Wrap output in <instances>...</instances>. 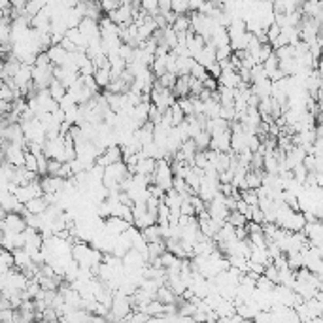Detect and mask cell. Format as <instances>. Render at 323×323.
I'll return each mask as SVG.
<instances>
[{
	"label": "cell",
	"instance_id": "cell-1",
	"mask_svg": "<svg viewBox=\"0 0 323 323\" xmlns=\"http://www.w3.org/2000/svg\"><path fill=\"white\" fill-rule=\"evenodd\" d=\"M25 227H27L25 218L23 214H19V212H6V216H4L2 223H0V229L12 231V233H21Z\"/></svg>",
	"mask_w": 323,
	"mask_h": 323
},
{
	"label": "cell",
	"instance_id": "cell-2",
	"mask_svg": "<svg viewBox=\"0 0 323 323\" xmlns=\"http://www.w3.org/2000/svg\"><path fill=\"white\" fill-rule=\"evenodd\" d=\"M53 82V65L47 68H40V66L32 65V83L36 89H47L49 83Z\"/></svg>",
	"mask_w": 323,
	"mask_h": 323
},
{
	"label": "cell",
	"instance_id": "cell-3",
	"mask_svg": "<svg viewBox=\"0 0 323 323\" xmlns=\"http://www.w3.org/2000/svg\"><path fill=\"white\" fill-rule=\"evenodd\" d=\"M129 225H132V223H129L127 219L118 218V216H108V218H104L102 227H104V231L108 233V235L118 236V235H121V233H125V231L129 229Z\"/></svg>",
	"mask_w": 323,
	"mask_h": 323
},
{
	"label": "cell",
	"instance_id": "cell-4",
	"mask_svg": "<svg viewBox=\"0 0 323 323\" xmlns=\"http://www.w3.org/2000/svg\"><path fill=\"white\" fill-rule=\"evenodd\" d=\"M108 17L116 25H130L132 23V4H119L116 10L108 12Z\"/></svg>",
	"mask_w": 323,
	"mask_h": 323
},
{
	"label": "cell",
	"instance_id": "cell-5",
	"mask_svg": "<svg viewBox=\"0 0 323 323\" xmlns=\"http://www.w3.org/2000/svg\"><path fill=\"white\" fill-rule=\"evenodd\" d=\"M210 149H216V151H229L231 149V130H223V132H218L210 138V144H208Z\"/></svg>",
	"mask_w": 323,
	"mask_h": 323
},
{
	"label": "cell",
	"instance_id": "cell-6",
	"mask_svg": "<svg viewBox=\"0 0 323 323\" xmlns=\"http://www.w3.org/2000/svg\"><path fill=\"white\" fill-rule=\"evenodd\" d=\"M46 53H47V57H49L53 66H61L66 61V55H68V51H66L61 44H51V46L46 49Z\"/></svg>",
	"mask_w": 323,
	"mask_h": 323
},
{
	"label": "cell",
	"instance_id": "cell-7",
	"mask_svg": "<svg viewBox=\"0 0 323 323\" xmlns=\"http://www.w3.org/2000/svg\"><path fill=\"white\" fill-rule=\"evenodd\" d=\"M189 82H191V76L189 74H182V76H176V82L172 85V93L176 99L180 97H187L189 94Z\"/></svg>",
	"mask_w": 323,
	"mask_h": 323
},
{
	"label": "cell",
	"instance_id": "cell-8",
	"mask_svg": "<svg viewBox=\"0 0 323 323\" xmlns=\"http://www.w3.org/2000/svg\"><path fill=\"white\" fill-rule=\"evenodd\" d=\"M218 82H219V85L236 89V87H238V83H240L242 80H240V76H238V70H233V68H229V70H221V74H219V78H218Z\"/></svg>",
	"mask_w": 323,
	"mask_h": 323
},
{
	"label": "cell",
	"instance_id": "cell-9",
	"mask_svg": "<svg viewBox=\"0 0 323 323\" xmlns=\"http://www.w3.org/2000/svg\"><path fill=\"white\" fill-rule=\"evenodd\" d=\"M12 253H13V267L19 269V271L32 263V257H30V253L25 248H15V250H12Z\"/></svg>",
	"mask_w": 323,
	"mask_h": 323
},
{
	"label": "cell",
	"instance_id": "cell-10",
	"mask_svg": "<svg viewBox=\"0 0 323 323\" xmlns=\"http://www.w3.org/2000/svg\"><path fill=\"white\" fill-rule=\"evenodd\" d=\"M65 36L78 47V49H85V47H87V38H85V34H83L78 27H70V29H66Z\"/></svg>",
	"mask_w": 323,
	"mask_h": 323
},
{
	"label": "cell",
	"instance_id": "cell-11",
	"mask_svg": "<svg viewBox=\"0 0 323 323\" xmlns=\"http://www.w3.org/2000/svg\"><path fill=\"white\" fill-rule=\"evenodd\" d=\"M155 299H157L159 302H163V305H174L176 295H174V291H172L166 283H163V286H159L157 291H155Z\"/></svg>",
	"mask_w": 323,
	"mask_h": 323
},
{
	"label": "cell",
	"instance_id": "cell-12",
	"mask_svg": "<svg viewBox=\"0 0 323 323\" xmlns=\"http://www.w3.org/2000/svg\"><path fill=\"white\" fill-rule=\"evenodd\" d=\"M47 202L46 199H44V195H40V197H34V199H30L29 202H25V210L30 212V214H42V212L47 208Z\"/></svg>",
	"mask_w": 323,
	"mask_h": 323
},
{
	"label": "cell",
	"instance_id": "cell-13",
	"mask_svg": "<svg viewBox=\"0 0 323 323\" xmlns=\"http://www.w3.org/2000/svg\"><path fill=\"white\" fill-rule=\"evenodd\" d=\"M246 140L248 135H244V130H238V132H231V151L240 153L242 149H246Z\"/></svg>",
	"mask_w": 323,
	"mask_h": 323
},
{
	"label": "cell",
	"instance_id": "cell-14",
	"mask_svg": "<svg viewBox=\"0 0 323 323\" xmlns=\"http://www.w3.org/2000/svg\"><path fill=\"white\" fill-rule=\"evenodd\" d=\"M193 63H195L193 57H187V55H178V57H176V76L189 74V70H191Z\"/></svg>",
	"mask_w": 323,
	"mask_h": 323
},
{
	"label": "cell",
	"instance_id": "cell-15",
	"mask_svg": "<svg viewBox=\"0 0 323 323\" xmlns=\"http://www.w3.org/2000/svg\"><path fill=\"white\" fill-rule=\"evenodd\" d=\"M168 55V53H166ZM166 55H155V59L151 61V65H149V70L153 72V76L159 78L161 74H165L166 72Z\"/></svg>",
	"mask_w": 323,
	"mask_h": 323
},
{
	"label": "cell",
	"instance_id": "cell-16",
	"mask_svg": "<svg viewBox=\"0 0 323 323\" xmlns=\"http://www.w3.org/2000/svg\"><path fill=\"white\" fill-rule=\"evenodd\" d=\"M93 78L94 82H97V85L104 89L110 83V80H112V74H110V68H94Z\"/></svg>",
	"mask_w": 323,
	"mask_h": 323
},
{
	"label": "cell",
	"instance_id": "cell-17",
	"mask_svg": "<svg viewBox=\"0 0 323 323\" xmlns=\"http://www.w3.org/2000/svg\"><path fill=\"white\" fill-rule=\"evenodd\" d=\"M219 108H221V104H219L218 100L208 99V100H204V110H202V113H204L208 119L219 118Z\"/></svg>",
	"mask_w": 323,
	"mask_h": 323
},
{
	"label": "cell",
	"instance_id": "cell-18",
	"mask_svg": "<svg viewBox=\"0 0 323 323\" xmlns=\"http://www.w3.org/2000/svg\"><path fill=\"white\" fill-rule=\"evenodd\" d=\"M47 91H49V94H51V97H53L55 100H57V102H59V100L66 94V87L59 82V80H55V78H53V82L49 83V87H47Z\"/></svg>",
	"mask_w": 323,
	"mask_h": 323
},
{
	"label": "cell",
	"instance_id": "cell-19",
	"mask_svg": "<svg viewBox=\"0 0 323 323\" xmlns=\"http://www.w3.org/2000/svg\"><path fill=\"white\" fill-rule=\"evenodd\" d=\"M13 267V253L12 250H0V272L8 271V269H12Z\"/></svg>",
	"mask_w": 323,
	"mask_h": 323
},
{
	"label": "cell",
	"instance_id": "cell-20",
	"mask_svg": "<svg viewBox=\"0 0 323 323\" xmlns=\"http://www.w3.org/2000/svg\"><path fill=\"white\" fill-rule=\"evenodd\" d=\"M210 138L212 135L208 132L206 129L199 130L197 135L193 136V140H195V146H197V149H206L208 147V144H210Z\"/></svg>",
	"mask_w": 323,
	"mask_h": 323
},
{
	"label": "cell",
	"instance_id": "cell-21",
	"mask_svg": "<svg viewBox=\"0 0 323 323\" xmlns=\"http://www.w3.org/2000/svg\"><path fill=\"white\" fill-rule=\"evenodd\" d=\"M142 236L146 238V242H157L161 240V233H159V225H147L142 229Z\"/></svg>",
	"mask_w": 323,
	"mask_h": 323
},
{
	"label": "cell",
	"instance_id": "cell-22",
	"mask_svg": "<svg viewBox=\"0 0 323 323\" xmlns=\"http://www.w3.org/2000/svg\"><path fill=\"white\" fill-rule=\"evenodd\" d=\"M174 32H185L189 29V15L187 13H182V15H176V19L172 21L170 25Z\"/></svg>",
	"mask_w": 323,
	"mask_h": 323
},
{
	"label": "cell",
	"instance_id": "cell-23",
	"mask_svg": "<svg viewBox=\"0 0 323 323\" xmlns=\"http://www.w3.org/2000/svg\"><path fill=\"white\" fill-rule=\"evenodd\" d=\"M225 221H229L233 227H242V225L248 223L246 216H244V214H240L238 210H231L229 216H227V219H225Z\"/></svg>",
	"mask_w": 323,
	"mask_h": 323
},
{
	"label": "cell",
	"instance_id": "cell-24",
	"mask_svg": "<svg viewBox=\"0 0 323 323\" xmlns=\"http://www.w3.org/2000/svg\"><path fill=\"white\" fill-rule=\"evenodd\" d=\"M263 78H267V70L263 68V65L261 63H257V65H253L252 68H250V80L253 82H259V80H263Z\"/></svg>",
	"mask_w": 323,
	"mask_h": 323
},
{
	"label": "cell",
	"instance_id": "cell-25",
	"mask_svg": "<svg viewBox=\"0 0 323 323\" xmlns=\"http://www.w3.org/2000/svg\"><path fill=\"white\" fill-rule=\"evenodd\" d=\"M23 166L30 172H38V165H36V155L29 149H25V161Z\"/></svg>",
	"mask_w": 323,
	"mask_h": 323
},
{
	"label": "cell",
	"instance_id": "cell-26",
	"mask_svg": "<svg viewBox=\"0 0 323 323\" xmlns=\"http://www.w3.org/2000/svg\"><path fill=\"white\" fill-rule=\"evenodd\" d=\"M174 82H176V74H172V72H165V74H161V76L157 78L159 85H161V87H166V89H172Z\"/></svg>",
	"mask_w": 323,
	"mask_h": 323
},
{
	"label": "cell",
	"instance_id": "cell-27",
	"mask_svg": "<svg viewBox=\"0 0 323 323\" xmlns=\"http://www.w3.org/2000/svg\"><path fill=\"white\" fill-rule=\"evenodd\" d=\"M170 10L176 15H182V13H187L189 12V4L187 0H170Z\"/></svg>",
	"mask_w": 323,
	"mask_h": 323
},
{
	"label": "cell",
	"instance_id": "cell-28",
	"mask_svg": "<svg viewBox=\"0 0 323 323\" xmlns=\"http://www.w3.org/2000/svg\"><path fill=\"white\" fill-rule=\"evenodd\" d=\"M170 116H172V127H176V125H180L185 119V113L182 112V108L174 102V104L170 106Z\"/></svg>",
	"mask_w": 323,
	"mask_h": 323
},
{
	"label": "cell",
	"instance_id": "cell-29",
	"mask_svg": "<svg viewBox=\"0 0 323 323\" xmlns=\"http://www.w3.org/2000/svg\"><path fill=\"white\" fill-rule=\"evenodd\" d=\"M176 104L182 108V112L185 113V116H191V113H193V102H191V97H180V99H176Z\"/></svg>",
	"mask_w": 323,
	"mask_h": 323
},
{
	"label": "cell",
	"instance_id": "cell-30",
	"mask_svg": "<svg viewBox=\"0 0 323 323\" xmlns=\"http://www.w3.org/2000/svg\"><path fill=\"white\" fill-rule=\"evenodd\" d=\"M240 197L246 200L250 206H257V202H259V197H257V193H255V189H242Z\"/></svg>",
	"mask_w": 323,
	"mask_h": 323
},
{
	"label": "cell",
	"instance_id": "cell-31",
	"mask_svg": "<svg viewBox=\"0 0 323 323\" xmlns=\"http://www.w3.org/2000/svg\"><path fill=\"white\" fill-rule=\"evenodd\" d=\"M189 76H191V78H197V80H204V78L208 76V70H206L202 65H199V63L195 61L193 66H191V70H189Z\"/></svg>",
	"mask_w": 323,
	"mask_h": 323
},
{
	"label": "cell",
	"instance_id": "cell-32",
	"mask_svg": "<svg viewBox=\"0 0 323 323\" xmlns=\"http://www.w3.org/2000/svg\"><path fill=\"white\" fill-rule=\"evenodd\" d=\"M261 65H263V68L267 70V74H269V72H272V70H276V68H278V57L274 55V51H272L271 55H269V57H267V59L261 63Z\"/></svg>",
	"mask_w": 323,
	"mask_h": 323
},
{
	"label": "cell",
	"instance_id": "cell-33",
	"mask_svg": "<svg viewBox=\"0 0 323 323\" xmlns=\"http://www.w3.org/2000/svg\"><path fill=\"white\" fill-rule=\"evenodd\" d=\"M47 159L49 157H46L44 151L36 153V165H38V174H40V176L47 174Z\"/></svg>",
	"mask_w": 323,
	"mask_h": 323
},
{
	"label": "cell",
	"instance_id": "cell-34",
	"mask_svg": "<svg viewBox=\"0 0 323 323\" xmlns=\"http://www.w3.org/2000/svg\"><path fill=\"white\" fill-rule=\"evenodd\" d=\"M263 276H267L271 280L272 283H278V269L274 267L272 263L264 264V271H263Z\"/></svg>",
	"mask_w": 323,
	"mask_h": 323
},
{
	"label": "cell",
	"instance_id": "cell-35",
	"mask_svg": "<svg viewBox=\"0 0 323 323\" xmlns=\"http://www.w3.org/2000/svg\"><path fill=\"white\" fill-rule=\"evenodd\" d=\"M34 66H40V68H47V66H51V61H49V57H47L46 51H38V53H36Z\"/></svg>",
	"mask_w": 323,
	"mask_h": 323
},
{
	"label": "cell",
	"instance_id": "cell-36",
	"mask_svg": "<svg viewBox=\"0 0 323 323\" xmlns=\"http://www.w3.org/2000/svg\"><path fill=\"white\" fill-rule=\"evenodd\" d=\"M231 53H233V47L227 44V46H219L216 47V61H223V59H229Z\"/></svg>",
	"mask_w": 323,
	"mask_h": 323
},
{
	"label": "cell",
	"instance_id": "cell-37",
	"mask_svg": "<svg viewBox=\"0 0 323 323\" xmlns=\"http://www.w3.org/2000/svg\"><path fill=\"white\" fill-rule=\"evenodd\" d=\"M100 8H102V12H112V10H116V8L121 4V0H99Z\"/></svg>",
	"mask_w": 323,
	"mask_h": 323
},
{
	"label": "cell",
	"instance_id": "cell-38",
	"mask_svg": "<svg viewBox=\"0 0 323 323\" xmlns=\"http://www.w3.org/2000/svg\"><path fill=\"white\" fill-rule=\"evenodd\" d=\"M161 116H163V112H159L153 104L149 106V112H147V121H149V123H153V125L161 123Z\"/></svg>",
	"mask_w": 323,
	"mask_h": 323
},
{
	"label": "cell",
	"instance_id": "cell-39",
	"mask_svg": "<svg viewBox=\"0 0 323 323\" xmlns=\"http://www.w3.org/2000/svg\"><path fill=\"white\" fill-rule=\"evenodd\" d=\"M250 219H252V221H255V223H264V212L261 210L259 206H252Z\"/></svg>",
	"mask_w": 323,
	"mask_h": 323
},
{
	"label": "cell",
	"instance_id": "cell-40",
	"mask_svg": "<svg viewBox=\"0 0 323 323\" xmlns=\"http://www.w3.org/2000/svg\"><path fill=\"white\" fill-rule=\"evenodd\" d=\"M218 85H219V82L216 80V78H212L210 74H208V76L202 80V87L208 89V91H216V89H218Z\"/></svg>",
	"mask_w": 323,
	"mask_h": 323
},
{
	"label": "cell",
	"instance_id": "cell-41",
	"mask_svg": "<svg viewBox=\"0 0 323 323\" xmlns=\"http://www.w3.org/2000/svg\"><path fill=\"white\" fill-rule=\"evenodd\" d=\"M61 166V161H57V159H47V174H57V170H59Z\"/></svg>",
	"mask_w": 323,
	"mask_h": 323
},
{
	"label": "cell",
	"instance_id": "cell-42",
	"mask_svg": "<svg viewBox=\"0 0 323 323\" xmlns=\"http://www.w3.org/2000/svg\"><path fill=\"white\" fill-rule=\"evenodd\" d=\"M206 70H208V74H210L212 78H216V80H218L219 74H221V66H219L218 61H214V63H212V65L206 68Z\"/></svg>",
	"mask_w": 323,
	"mask_h": 323
},
{
	"label": "cell",
	"instance_id": "cell-43",
	"mask_svg": "<svg viewBox=\"0 0 323 323\" xmlns=\"http://www.w3.org/2000/svg\"><path fill=\"white\" fill-rule=\"evenodd\" d=\"M206 0H187V4H189V12H199L200 6L204 4Z\"/></svg>",
	"mask_w": 323,
	"mask_h": 323
},
{
	"label": "cell",
	"instance_id": "cell-44",
	"mask_svg": "<svg viewBox=\"0 0 323 323\" xmlns=\"http://www.w3.org/2000/svg\"><path fill=\"white\" fill-rule=\"evenodd\" d=\"M170 10V0H157V12H168Z\"/></svg>",
	"mask_w": 323,
	"mask_h": 323
},
{
	"label": "cell",
	"instance_id": "cell-45",
	"mask_svg": "<svg viewBox=\"0 0 323 323\" xmlns=\"http://www.w3.org/2000/svg\"><path fill=\"white\" fill-rule=\"evenodd\" d=\"M8 2H10V6H12V8H17V10H23L25 4H27L29 0H8Z\"/></svg>",
	"mask_w": 323,
	"mask_h": 323
},
{
	"label": "cell",
	"instance_id": "cell-46",
	"mask_svg": "<svg viewBox=\"0 0 323 323\" xmlns=\"http://www.w3.org/2000/svg\"><path fill=\"white\" fill-rule=\"evenodd\" d=\"M291 2H293L295 8H300L302 4H305V0H291Z\"/></svg>",
	"mask_w": 323,
	"mask_h": 323
},
{
	"label": "cell",
	"instance_id": "cell-47",
	"mask_svg": "<svg viewBox=\"0 0 323 323\" xmlns=\"http://www.w3.org/2000/svg\"><path fill=\"white\" fill-rule=\"evenodd\" d=\"M4 216H6V210L0 206V223H2V219H4Z\"/></svg>",
	"mask_w": 323,
	"mask_h": 323
},
{
	"label": "cell",
	"instance_id": "cell-48",
	"mask_svg": "<svg viewBox=\"0 0 323 323\" xmlns=\"http://www.w3.org/2000/svg\"><path fill=\"white\" fill-rule=\"evenodd\" d=\"M2 85H4V80H2V78H0V87H2Z\"/></svg>",
	"mask_w": 323,
	"mask_h": 323
},
{
	"label": "cell",
	"instance_id": "cell-49",
	"mask_svg": "<svg viewBox=\"0 0 323 323\" xmlns=\"http://www.w3.org/2000/svg\"><path fill=\"white\" fill-rule=\"evenodd\" d=\"M0 238H2V231H0Z\"/></svg>",
	"mask_w": 323,
	"mask_h": 323
}]
</instances>
